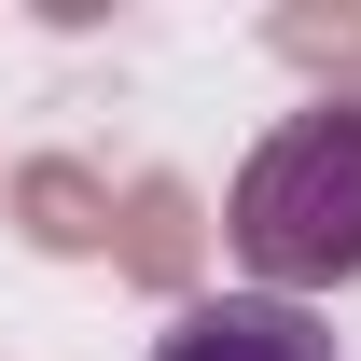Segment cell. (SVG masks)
<instances>
[{
	"instance_id": "obj_1",
	"label": "cell",
	"mask_w": 361,
	"mask_h": 361,
	"mask_svg": "<svg viewBox=\"0 0 361 361\" xmlns=\"http://www.w3.org/2000/svg\"><path fill=\"white\" fill-rule=\"evenodd\" d=\"M223 250L278 306H319L361 278V97H306L292 126H264V153L223 195Z\"/></svg>"
},
{
	"instance_id": "obj_2",
	"label": "cell",
	"mask_w": 361,
	"mask_h": 361,
	"mask_svg": "<svg viewBox=\"0 0 361 361\" xmlns=\"http://www.w3.org/2000/svg\"><path fill=\"white\" fill-rule=\"evenodd\" d=\"M111 278H139V292L195 306V278H209V195H195L180 167L111 180Z\"/></svg>"
},
{
	"instance_id": "obj_3",
	"label": "cell",
	"mask_w": 361,
	"mask_h": 361,
	"mask_svg": "<svg viewBox=\"0 0 361 361\" xmlns=\"http://www.w3.org/2000/svg\"><path fill=\"white\" fill-rule=\"evenodd\" d=\"M153 361H334V319L278 306V292H195V306L153 334Z\"/></svg>"
},
{
	"instance_id": "obj_4",
	"label": "cell",
	"mask_w": 361,
	"mask_h": 361,
	"mask_svg": "<svg viewBox=\"0 0 361 361\" xmlns=\"http://www.w3.org/2000/svg\"><path fill=\"white\" fill-rule=\"evenodd\" d=\"M0 223L28 236L42 264H111V167H84V153H28V167L0 180Z\"/></svg>"
},
{
	"instance_id": "obj_5",
	"label": "cell",
	"mask_w": 361,
	"mask_h": 361,
	"mask_svg": "<svg viewBox=\"0 0 361 361\" xmlns=\"http://www.w3.org/2000/svg\"><path fill=\"white\" fill-rule=\"evenodd\" d=\"M264 42L292 70H319V97H361V0H278Z\"/></svg>"
}]
</instances>
